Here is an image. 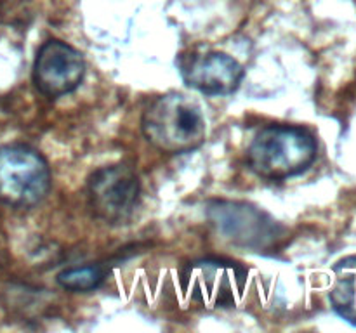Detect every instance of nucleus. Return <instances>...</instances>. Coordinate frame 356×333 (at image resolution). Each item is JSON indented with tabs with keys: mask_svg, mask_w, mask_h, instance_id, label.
<instances>
[{
	"mask_svg": "<svg viewBox=\"0 0 356 333\" xmlns=\"http://www.w3.org/2000/svg\"><path fill=\"white\" fill-rule=\"evenodd\" d=\"M141 130L146 141L160 153L184 155L204 144L207 125L197 101L181 92H169L146 108Z\"/></svg>",
	"mask_w": 356,
	"mask_h": 333,
	"instance_id": "obj_1",
	"label": "nucleus"
},
{
	"mask_svg": "<svg viewBox=\"0 0 356 333\" xmlns=\"http://www.w3.org/2000/svg\"><path fill=\"white\" fill-rule=\"evenodd\" d=\"M318 151L316 139L298 125H268L247 149V162L257 177L285 180L306 172Z\"/></svg>",
	"mask_w": 356,
	"mask_h": 333,
	"instance_id": "obj_2",
	"label": "nucleus"
},
{
	"mask_svg": "<svg viewBox=\"0 0 356 333\" xmlns=\"http://www.w3.org/2000/svg\"><path fill=\"white\" fill-rule=\"evenodd\" d=\"M51 189V169L37 149L24 144L0 148V201L31 208Z\"/></svg>",
	"mask_w": 356,
	"mask_h": 333,
	"instance_id": "obj_3",
	"label": "nucleus"
},
{
	"mask_svg": "<svg viewBox=\"0 0 356 333\" xmlns=\"http://www.w3.org/2000/svg\"><path fill=\"white\" fill-rule=\"evenodd\" d=\"M141 182L132 166L125 163L103 166L89 177V207L106 224H124L138 207Z\"/></svg>",
	"mask_w": 356,
	"mask_h": 333,
	"instance_id": "obj_4",
	"label": "nucleus"
},
{
	"mask_svg": "<svg viewBox=\"0 0 356 333\" xmlns=\"http://www.w3.org/2000/svg\"><path fill=\"white\" fill-rule=\"evenodd\" d=\"M86 76L82 52L63 40H47L37 52L33 62V83L49 99L72 94Z\"/></svg>",
	"mask_w": 356,
	"mask_h": 333,
	"instance_id": "obj_5",
	"label": "nucleus"
},
{
	"mask_svg": "<svg viewBox=\"0 0 356 333\" xmlns=\"http://www.w3.org/2000/svg\"><path fill=\"white\" fill-rule=\"evenodd\" d=\"M209 214L229 241L257 252L273 245L280 236V228L270 215L247 203L219 201Z\"/></svg>",
	"mask_w": 356,
	"mask_h": 333,
	"instance_id": "obj_6",
	"label": "nucleus"
},
{
	"mask_svg": "<svg viewBox=\"0 0 356 333\" xmlns=\"http://www.w3.org/2000/svg\"><path fill=\"white\" fill-rule=\"evenodd\" d=\"M183 80L205 96H228L243 78V66L225 52L193 54L181 62Z\"/></svg>",
	"mask_w": 356,
	"mask_h": 333,
	"instance_id": "obj_7",
	"label": "nucleus"
},
{
	"mask_svg": "<svg viewBox=\"0 0 356 333\" xmlns=\"http://www.w3.org/2000/svg\"><path fill=\"white\" fill-rule=\"evenodd\" d=\"M193 278H197L198 290L205 298H211L216 305H225L233 300L235 291H240L245 274L235 266L205 260L198 264Z\"/></svg>",
	"mask_w": 356,
	"mask_h": 333,
	"instance_id": "obj_8",
	"label": "nucleus"
},
{
	"mask_svg": "<svg viewBox=\"0 0 356 333\" xmlns=\"http://www.w3.org/2000/svg\"><path fill=\"white\" fill-rule=\"evenodd\" d=\"M329 297L334 311L348 323L356 325V255L346 257L334 266Z\"/></svg>",
	"mask_w": 356,
	"mask_h": 333,
	"instance_id": "obj_9",
	"label": "nucleus"
},
{
	"mask_svg": "<svg viewBox=\"0 0 356 333\" xmlns=\"http://www.w3.org/2000/svg\"><path fill=\"white\" fill-rule=\"evenodd\" d=\"M58 284L68 291L86 293V291L97 290L106 280V271L97 264H87V266H75L63 269L58 274Z\"/></svg>",
	"mask_w": 356,
	"mask_h": 333,
	"instance_id": "obj_10",
	"label": "nucleus"
}]
</instances>
